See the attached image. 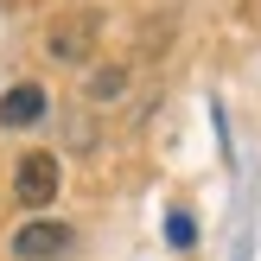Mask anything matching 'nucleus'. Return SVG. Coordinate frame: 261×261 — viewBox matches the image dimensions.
<instances>
[{
  "instance_id": "1",
  "label": "nucleus",
  "mask_w": 261,
  "mask_h": 261,
  "mask_svg": "<svg viewBox=\"0 0 261 261\" xmlns=\"http://www.w3.org/2000/svg\"><path fill=\"white\" fill-rule=\"evenodd\" d=\"M70 249H76V229L70 223H51V217L13 229V261H64Z\"/></svg>"
},
{
  "instance_id": "2",
  "label": "nucleus",
  "mask_w": 261,
  "mask_h": 261,
  "mask_svg": "<svg viewBox=\"0 0 261 261\" xmlns=\"http://www.w3.org/2000/svg\"><path fill=\"white\" fill-rule=\"evenodd\" d=\"M13 191H19V204L45 211V204L58 198V160H51V153H25L19 172H13Z\"/></svg>"
},
{
  "instance_id": "3",
  "label": "nucleus",
  "mask_w": 261,
  "mask_h": 261,
  "mask_svg": "<svg viewBox=\"0 0 261 261\" xmlns=\"http://www.w3.org/2000/svg\"><path fill=\"white\" fill-rule=\"evenodd\" d=\"M89 45H96V19H58L51 25V58H64V64H83L89 58Z\"/></svg>"
},
{
  "instance_id": "4",
  "label": "nucleus",
  "mask_w": 261,
  "mask_h": 261,
  "mask_svg": "<svg viewBox=\"0 0 261 261\" xmlns=\"http://www.w3.org/2000/svg\"><path fill=\"white\" fill-rule=\"evenodd\" d=\"M38 115H45V89L38 83H13L0 96V127H32Z\"/></svg>"
},
{
  "instance_id": "5",
  "label": "nucleus",
  "mask_w": 261,
  "mask_h": 261,
  "mask_svg": "<svg viewBox=\"0 0 261 261\" xmlns=\"http://www.w3.org/2000/svg\"><path fill=\"white\" fill-rule=\"evenodd\" d=\"M121 89H127V70H121V64H109V70H96V83H89V96H96V102H115Z\"/></svg>"
},
{
  "instance_id": "6",
  "label": "nucleus",
  "mask_w": 261,
  "mask_h": 261,
  "mask_svg": "<svg viewBox=\"0 0 261 261\" xmlns=\"http://www.w3.org/2000/svg\"><path fill=\"white\" fill-rule=\"evenodd\" d=\"M166 242H172V249H191V242H198V223H191V211H172V217H166Z\"/></svg>"
}]
</instances>
